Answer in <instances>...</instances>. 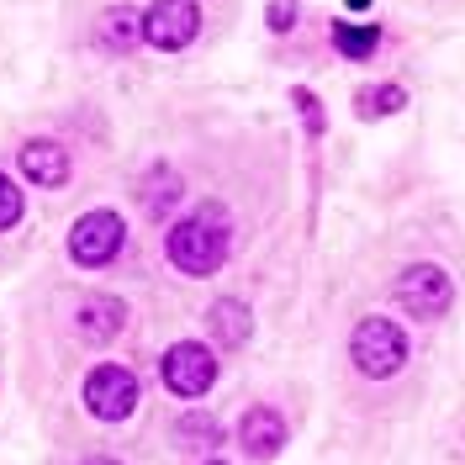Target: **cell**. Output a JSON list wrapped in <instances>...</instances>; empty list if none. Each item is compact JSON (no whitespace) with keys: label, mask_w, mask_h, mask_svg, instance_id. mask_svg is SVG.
<instances>
[{"label":"cell","mask_w":465,"mask_h":465,"mask_svg":"<svg viewBox=\"0 0 465 465\" xmlns=\"http://www.w3.org/2000/svg\"><path fill=\"white\" fill-rule=\"evenodd\" d=\"M228 206L206 202L196 206L191 217H180L164 238V249H170V264L180 275H217L223 260H228Z\"/></svg>","instance_id":"6da1fadb"},{"label":"cell","mask_w":465,"mask_h":465,"mask_svg":"<svg viewBox=\"0 0 465 465\" xmlns=\"http://www.w3.org/2000/svg\"><path fill=\"white\" fill-rule=\"evenodd\" d=\"M349 360H354L360 376H371V381L397 376L407 365V333L391 318H365L354 328V339H349Z\"/></svg>","instance_id":"7a4b0ae2"},{"label":"cell","mask_w":465,"mask_h":465,"mask_svg":"<svg viewBox=\"0 0 465 465\" xmlns=\"http://www.w3.org/2000/svg\"><path fill=\"white\" fill-rule=\"evenodd\" d=\"M122 238H127V223H122V212H106V206H95V212H85V217L69 228V260L85 264V270H101V264H112V260H116Z\"/></svg>","instance_id":"3957f363"},{"label":"cell","mask_w":465,"mask_h":465,"mask_svg":"<svg viewBox=\"0 0 465 465\" xmlns=\"http://www.w3.org/2000/svg\"><path fill=\"white\" fill-rule=\"evenodd\" d=\"M202 32V5L196 0H153L143 11V43L159 54H180L191 48Z\"/></svg>","instance_id":"277c9868"},{"label":"cell","mask_w":465,"mask_h":465,"mask_svg":"<svg viewBox=\"0 0 465 465\" xmlns=\"http://www.w3.org/2000/svg\"><path fill=\"white\" fill-rule=\"evenodd\" d=\"M85 407L101 423L133 418V407H138V381H133V371L127 365H95L85 376Z\"/></svg>","instance_id":"5b68a950"},{"label":"cell","mask_w":465,"mask_h":465,"mask_svg":"<svg viewBox=\"0 0 465 465\" xmlns=\"http://www.w3.org/2000/svg\"><path fill=\"white\" fill-rule=\"evenodd\" d=\"M450 296H455V286H450V275L439 264H407L402 275H397V302L423 322L444 318L450 312Z\"/></svg>","instance_id":"8992f818"},{"label":"cell","mask_w":465,"mask_h":465,"mask_svg":"<svg viewBox=\"0 0 465 465\" xmlns=\"http://www.w3.org/2000/svg\"><path fill=\"white\" fill-rule=\"evenodd\" d=\"M212 381H217V360H212V349L206 344H174L164 354V386H170L174 397H202L212 391Z\"/></svg>","instance_id":"52a82bcc"},{"label":"cell","mask_w":465,"mask_h":465,"mask_svg":"<svg viewBox=\"0 0 465 465\" xmlns=\"http://www.w3.org/2000/svg\"><path fill=\"white\" fill-rule=\"evenodd\" d=\"M238 444H243L254 460L281 455V444H286V423H281V412H275V407H249L243 423H238Z\"/></svg>","instance_id":"ba28073f"},{"label":"cell","mask_w":465,"mask_h":465,"mask_svg":"<svg viewBox=\"0 0 465 465\" xmlns=\"http://www.w3.org/2000/svg\"><path fill=\"white\" fill-rule=\"evenodd\" d=\"M22 174H27L32 185H64L69 180V153H64V143H54V138H32V143H22Z\"/></svg>","instance_id":"9c48e42d"},{"label":"cell","mask_w":465,"mask_h":465,"mask_svg":"<svg viewBox=\"0 0 465 465\" xmlns=\"http://www.w3.org/2000/svg\"><path fill=\"white\" fill-rule=\"evenodd\" d=\"M74 322H80V333H85L90 344H106V339L122 333L127 307H122L116 296H85V302H80V312H74Z\"/></svg>","instance_id":"30bf717a"},{"label":"cell","mask_w":465,"mask_h":465,"mask_svg":"<svg viewBox=\"0 0 465 465\" xmlns=\"http://www.w3.org/2000/svg\"><path fill=\"white\" fill-rule=\"evenodd\" d=\"M138 37H143V16H138L133 5H112V11L95 22V43H101L106 54H133Z\"/></svg>","instance_id":"8fae6325"},{"label":"cell","mask_w":465,"mask_h":465,"mask_svg":"<svg viewBox=\"0 0 465 465\" xmlns=\"http://www.w3.org/2000/svg\"><path fill=\"white\" fill-rule=\"evenodd\" d=\"M206 322H212V339H217V344H228V349L249 344V333H254V312H249L238 296H217Z\"/></svg>","instance_id":"7c38bea8"},{"label":"cell","mask_w":465,"mask_h":465,"mask_svg":"<svg viewBox=\"0 0 465 465\" xmlns=\"http://www.w3.org/2000/svg\"><path fill=\"white\" fill-rule=\"evenodd\" d=\"M138 202H143L148 217H164V212H174V202H180V174L174 170H159L143 174V185H138Z\"/></svg>","instance_id":"4fadbf2b"},{"label":"cell","mask_w":465,"mask_h":465,"mask_svg":"<svg viewBox=\"0 0 465 465\" xmlns=\"http://www.w3.org/2000/svg\"><path fill=\"white\" fill-rule=\"evenodd\" d=\"M333 48L344 58H371L381 48V27H349V22H333Z\"/></svg>","instance_id":"5bb4252c"},{"label":"cell","mask_w":465,"mask_h":465,"mask_svg":"<svg viewBox=\"0 0 465 465\" xmlns=\"http://www.w3.org/2000/svg\"><path fill=\"white\" fill-rule=\"evenodd\" d=\"M402 106H407L402 85H376V90H365V95H354V112L360 116H391V112H402Z\"/></svg>","instance_id":"9a60e30c"},{"label":"cell","mask_w":465,"mask_h":465,"mask_svg":"<svg viewBox=\"0 0 465 465\" xmlns=\"http://www.w3.org/2000/svg\"><path fill=\"white\" fill-rule=\"evenodd\" d=\"M174 439H180L185 450H196V444H202V450H212V444L223 439V429H217V423H212L206 412H191V418H180V429H174Z\"/></svg>","instance_id":"2e32d148"},{"label":"cell","mask_w":465,"mask_h":465,"mask_svg":"<svg viewBox=\"0 0 465 465\" xmlns=\"http://www.w3.org/2000/svg\"><path fill=\"white\" fill-rule=\"evenodd\" d=\"M22 212H27V206H22V191H16V185L0 174V232L16 228V223H22Z\"/></svg>","instance_id":"e0dca14e"},{"label":"cell","mask_w":465,"mask_h":465,"mask_svg":"<svg viewBox=\"0 0 465 465\" xmlns=\"http://www.w3.org/2000/svg\"><path fill=\"white\" fill-rule=\"evenodd\" d=\"M264 27L270 32H291L296 27V0H270V5H264Z\"/></svg>","instance_id":"ac0fdd59"},{"label":"cell","mask_w":465,"mask_h":465,"mask_svg":"<svg viewBox=\"0 0 465 465\" xmlns=\"http://www.w3.org/2000/svg\"><path fill=\"white\" fill-rule=\"evenodd\" d=\"M296 112L307 116V133H312V138H318L322 127H328V122H322V106L312 101V95H307V90H296Z\"/></svg>","instance_id":"d6986e66"},{"label":"cell","mask_w":465,"mask_h":465,"mask_svg":"<svg viewBox=\"0 0 465 465\" xmlns=\"http://www.w3.org/2000/svg\"><path fill=\"white\" fill-rule=\"evenodd\" d=\"M349 11H371V0H344Z\"/></svg>","instance_id":"ffe728a7"},{"label":"cell","mask_w":465,"mask_h":465,"mask_svg":"<svg viewBox=\"0 0 465 465\" xmlns=\"http://www.w3.org/2000/svg\"><path fill=\"white\" fill-rule=\"evenodd\" d=\"M85 465H116V460H106V455H95V460H85Z\"/></svg>","instance_id":"44dd1931"},{"label":"cell","mask_w":465,"mask_h":465,"mask_svg":"<svg viewBox=\"0 0 465 465\" xmlns=\"http://www.w3.org/2000/svg\"><path fill=\"white\" fill-rule=\"evenodd\" d=\"M206 465H223V460H206Z\"/></svg>","instance_id":"7402d4cb"}]
</instances>
